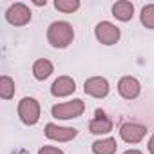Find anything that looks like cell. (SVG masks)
I'll use <instances>...</instances> for the list:
<instances>
[{"label":"cell","instance_id":"obj_1","mask_svg":"<svg viewBox=\"0 0 154 154\" xmlns=\"http://www.w3.org/2000/svg\"><path fill=\"white\" fill-rule=\"evenodd\" d=\"M74 40V29L69 22L58 20L47 27V42L56 49H65Z\"/></svg>","mask_w":154,"mask_h":154},{"label":"cell","instance_id":"obj_2","mask_svg":"<svg viewBox=\"0 0 154 154\" xmlns=\"http://www.w3.org/2000/svg\"><path fill=\"white\" fill-rule=\"evenodd\" d=\"M84 111H85V103L80 98H74L71 102H62V103L53 105L51 114L56 120H74V118L82 116Z\"/></svg>","mask_w":154,"mask_h":154},{"label":"cell","instance_id":"obj_3","mask_svg":"<svg viewBox=\"0 0 154 154\" xmlns=\"http://www.w3.org/2000/svg\"><path fill=\"white\" fill-rule=\"evenodd\" d=\"M18 118L26 125H35L40 120V103L36 98L26 96L18 102Z\"/></svg>","mask_w":154,"mask_h":154},{"label":"cell","instance_id":"obj_4","mask_svg":"<svg viewBox=\"0 0 154 154\" xmlns=\"http://www.w3.org/2000/svg\"><path fill=\"white\" fill-rule=\"evenodd\" d=\"M94 36H96V40H98L100 44H103V45H114V44H118V40H120V36H122V31H120V27H116L112 22L103 20V22H98V24H96V27H94Z\"/></svg>","mask_w":154,"mask_h":154},{"label":"cell","instance_id":"obj_5","mask_svg":"<svg viewBox=\"0 0 154 154\" xmlns=\"http://www.w3.org/2000/svg\"><path fill=\"white\" fill-rule=\"evenodd\" d=\"M6 20L15 27L27 26L31 22V9L22 2H17V4L9 6V9L6 11Z\"/></svg>","mask_w":154,"mask_h":154},{"label":"cell","instance_id":"obj_6","mask_svg":"<svg viewBox=\"0 0 154 154\" xmlns=\"http://www.w3.org/2000/svg\"><path fill=\"white\" fill-rule=\"evenodd\" d=\"M84 91L93 98H105L111 91V85L103 76H91L84 84Z\"/></svg>","mask_w":154,"mask_h":154},{"label":"cell","instance_id":"obj_7","mask_svg":"<svg viewBox=\"0 0 154 154\" xmlns=\"http://www.w3.org/2000/svg\"><path fill=\"white\" fill-rule=\"evenodd\" d=\"M44 134H45V138H49L53 141H71L78 136V131L74 127H62L56 123H47Z\"/></svg>","mask_w":154,"mask_h":154},{"label":"cell","instance_id":"obj_8","mask_svg":"<svg viewBox=\"0 0 154 154\" xmlns=\"http://www.w3.org/2000/svg\"><path fill=\"white\" fill-rule=\"evenodd\" d=\"M118 93L123 100H136L141 93V84L134 76H122L118 82Z\"/></svg>","mask_w":154,"mask_h":154},{"label":"cell","instance_id":"obj_9","mask_svg":"<svg viewBox=\"0 0 154 154\" xmlns=\"http://www.w3.org/2000/svg\"><path fill=\"white\" fill-rule=\"evenodd\" d=\"M147 134V127L141 125V123H123L120 127V138L127 143H140Z\"/></svg>","mask_w":154,"mask_h":154},{"label":"cell","instance_id":"obj_10","mask_svg":"<svg viewBox=\"0 0 154 154\" xmlns=\"http://www.w3.org/2000/svg\"><path fill=\"white\" fill-rule=\"evenodd\" d=\"M89 131L93 134H109L112 131V120L102 109H96L94 118L89 122Z\"/></svg>","mask_w":154,"mask_h":154},{"label":"cell","instance_id":"obj_11","mask_svg":"<svg viewBox=\"0 0 154 154\" xmlns=\"http://www.w3.org/2000/svg\"><path fill=\"white\" fill-rule=\"evenodd\" d=\"M76 91V84L71 76H58L51 85V94L54 98H65Z\"/></svg>","mask_w":154,"mask_h":154},{"label":"cell","instance_id":"obj_12","mask_svg":"<svg viewBox=\"0 0 154 154\" xmlns=\"http://www.w3.org/2000/svg\"><path fill=\"white\" fill-rule=\"evenodd\" d=\"M112 17L120 22H129L134 17V6L129 0H120V2L112 4Z\"/></svg>","mask_w":154,"mask_h":154},{"label":"cell","instance_id":"obj_13","mask_svg":"<svg viewBox=\"0 0 154 154\" xmlns=\"http://www.w3.org/2000/svg\"><path fill=\"white\" fill-rule=\"evenodd\" d=\"M53 72H54V65H53L47 58H38V60L33 63V76H35L36 80H40V82L47 80Z\"/></svg>","mask_w":154,"mask_h":154},{"label":"cell","instance_id":"obj_14","mask_svg":"<svg viewBox=\"0 0 154 154\" xmlns=\"http://www.w3.org/2000/svg\"><path fill=\"white\" fill-rule=\"evenodd\" d=\"M91 149H93V154H114L118 149V143L114 138H102L93 141Z\"/></svg>","mask_w":154,"mask_h":154},{"label":"cell","instance_id":"obj_15","mask_svg":"<svg viewBox=\"0 0 154 154\" xmlns=\"http://www.w3.org/2000/svg\"><path fill=\"white\" fill-rule=\"evenodd\" d=\"M0 96L4 100H11L15 96V80L9 78L8 74H4L0 78Z\"/></svg>","mask_w":154,"mask_h":154},{"label":"cell","instance_id":"obj_16","mask_svg":"<svg viewBox=\"0 0 154 154\" xmlns=\"http://www.w3.org/2000/svg\"><path fill=\"white\" fill-rule=\"evenodd\" d=\"M140 22L147 29H154V4H147L141 8L140 13Z\"/></svg>","mask_w":154,"mask_h":154},{"label":"cell","instance_id":"obj_17","mask_svg":"<svg viewBox=\"0 0 154 154\" xmlns=\"http://www.w3.org/2000/svg\"><path fill=\"white\" fill-rule=\"evenodd\" d=\"M54 8L62 13H74L80 9L78 0H54Z\"/></svg>","mask_w":154,"mask_h":154},{"label":"cell","instance_id":"obj_18","mask_svg":"<svg viewBox=\"0 0 154 154\" xmlns=\"http://www.w3.org/2000/svg\"><path fill=\"white\" fill-rule=\"evenodd\" d=\"M38 154H65L62 149H58V147H51V145H45V147H42V149H38Z\"/></svg>","mask_w":154,"mask_h":154},{"label":"cell","instance_id":"obj_19","mask_svg":"<svg viewBox=\"0 0 154 154\" xmlns=\"http://www.w3.org/2000/svg\"><path fill=\"white\" fill-rule=\"evenodd\" d=\"M147 149H149L150 154H154V134L149 138V141H147Z\"/></svg>","mask_w":154,"mask_h":154},{"label":"cell","instance_id":"obj_20","mask_svg":"<svg viewBox=\"0 0 154 154\" xmlns=\"http://www.w3.org/2000/svg\"><path fill=\"white\" fill-rule=\"evenodd\" d=\"M123 154H143L141 150H138V149H129V150H125Z\"/></svg>","mask_w":154,"mask_h":154},{"label":"cell","instance_id":"obj_21","mask_svg":"<svg viewBox=\"0 0 154 154\" xmlns=\"http://www.w3.org/2000/svg\"><path fill=\"white\" fill-rule=\"evenodd\" d=\"M47 2H42V0H36V2H35V6H45Z\"/></svg>","mask_w":154,"mask_h":154}]
</instances>
